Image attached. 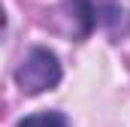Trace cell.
Instances as JSON below:
<instances>
[{"label": "cell", "instance_id": "cell-1", "mask_svg": "<svg viewBox=\"0 0 130 127\" xmlns=\"http://www.w3.org/2000/svg\"><path fill=\"white\" fill-rule=\"evenodd\" d=\"M58 82H61V61L48 49H30L15 70V85L30 97L52 91Z\"/></svg>", "mask_w": 130, "mask_h": 127}, {"label": "cell", "instance_id": "cell-2", "mask_svg": "<svg viewBox=\"0 0 130 127\" xmlns=\"http://www.w3.org/2000/svg\"><path fill=\"white\" fill-rule=\"evenodd\" d=\"M15 127H67V115H61V112H36V115H24Z\"/></svg>", "mask_w": 130, "mask_h": 127}]
</instances>
